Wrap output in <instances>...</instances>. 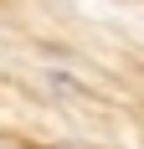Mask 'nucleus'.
I'll return each instance as SVG.
<instances>
[{
    "instance_id": "1",
    "label": "nucleus",
    "mask_w": 144,
    "mask_h": 149,
    "mask_svg": "<svg viewBox=\"0 0 144 149\" xmlns=\"http://www.w3.org/2000/svg\"><path fill=\"white\" fill-rule=\"evenodd\" d=\"M57 149H82V144H57Z\"/></svg>"
}]
</instances>
